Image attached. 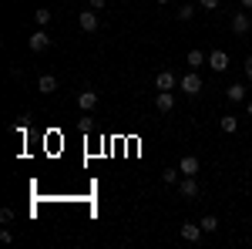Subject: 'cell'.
Instances as JSON below:
<instances>
[{"label": "cell", "mask_w": 252, "mask_h": 249, "mask_svg": "<svg viewBox=\"0 0 252 249\" xmlns=\"http://www.w3.org/2000/svg\"><path fill=\"white\" fill-rule=\"evenodd\" d=\"M81 31L84 34H94L97 31V10H84L81 14Z\"/></svg>", "instance_id": "9c48e42d"}, {"label": "cell", "mask_w": 252, "mask_h": 249, "mask_svg": "<svg viewBox=\"0 0 252 249\" xmlns=\"http://www.w3.org/2000/svg\"><path fill=\"white\" fill-rule=\"evenodd\" d=\"M178 172H182V175H195V172H198V158H195V155H185Z\"/></svg>", "instance_id": "4fadbf2b"}, {"label": "cell", "mask_w": 252, "mask_h": 249, "mask_svg": "<svg viewBox=\"0 0 252 249\" xmlns=\"http://www.w3.org/2000/svg\"><path fill=\"white\" fill-rule=\"evenodd\" d=\"M242 7H246V10H249V7H252V0H242Z\"/></svg>", "instance_id": "cb8c5ba5"}, {"label": "cell", "mask_w": 252, "mask_h": 249, "mask_svg": "<svg viewBox=\"0 0 252 249\" xmlns=\"http://www.w3.org/2000/svg\"><path fill=\"white\" fill-rule=\"evenodd\" d=\"M246 77L252 81V58H246Z\"/></svg>", "instance_id": "603a6c76"}, {"label": "cell", "mask_w": 252, "mask_h": 249, "mask_svg": "<svg viewBox=\"0 0 252 249\" xmlns=\"http://www.w3.org/2000/svg\"><path fill=\"white\" fill-rule=\"evenodd\" d=\"M37 91H40V95H54V91H58V77H54V74H40Z\"/></svg>", "instance_id": "30bf717a"}, {"label": "cell", "mask_w": 252, "mask_h": 249, "mask_svg": "<svg viewBox=\"0 0 252 249\" xmlns=\"http://www.w3.org/2000/svg\"><path fill=\"white\" fill-rule=\"evenodd\" d=\"M161 178H165V182H178V169H165Z\"/></svg>", "instance_id": "d6986e66"}, {"label": "cell", "mask_w": 252, "mask_h": 249, "mask_svg": "<svg viewBox=\"0 0 252 249\" xmlns=\"http://www.w3.org/2000/svg\"><path fill=\"white\" fill-rule=\"evenodd\" d=\"M0 243H7V246H10V243H14V232H10V229H0Z\"/></svg>", "instance_id": "ffe728a7"}, {"label": "cell", "mask_w": 252, "mask_h": 249, "mask_svg": "<svg viewBox=\"0 0 252 249\" xmlns=\"http://www.w3.org/2000/svg\"><path fill=\"white\" fill-rule=\"evenodd\" d=\"M155 108L161 111V115H168V111L175 108V98H172V91H158V95H155Z\"/></svg>", "instance_id": "52a82bcc"}, {"label": "cell", "mask_w": 252, "mask_h": 249, "mask_svg": "<svg viewBox=\"0 0 252 249\" xmlns=\"http://www.w3.org/2000/svg\"><path fill=\"white\" fill-rule=\"evenodd\" d=\"M175 84H178L175 71H158V74H155V88H158V91H172Z\"/></svg>", "instance_id": "7a4b0ae2"}, {"label": "cell", "mask_w": 252, "mask_h": 249, "mask_svg": "<svg viewBox=\"0 0 252 249\" xmlns=\"http://www.w3.org/2000/svg\"><path fill=\"white\" fill-rule=\"evenodd\" d=\"M34 20H37L40 27H44V24H51V10H47V7H40L37 14H34Z\"/></svg>", "instance_id": "e0dca14e"}, {"label": "cell", "mask_w": 252, "mask_h": 249, "mask_svg": "<svg viewBox=\"0 0 252 249\" xmlns=\"http://www.w3.org/2000/svg\"><path fill=\"white\" fill-rule=\"evenodd\" d=\"M202 229H205V232H215V229H219V219H215V215H205V219H202Z\"/></svg>", "instance_id": "2e32d148"}, {"label": "cell", "mask_w": 252, "mask_h": 249, "mask_svg": "<svg viewBox=\"0 0 252 249\" xmlns=\"http://www.w3.org/2000/svg\"><path fill=\"white\" fill-rule=\"evenodd\" d=\"M202 222H182V239L185 243H198V236H202Z\"/></svg>", "instance_id": "277c9868"}, {"label": "cell", "mask_w": 252, "mask_h": 249, "mask_svg": "<svg viewBox=\"0 0 252 249\" xmlns=\"http://www.w3.org/2000/svg\"><path fill=\"white\" fill-rule=\"evenodd\" d=\"M192 14H195V7H192V3H185V7L178 10V20H192Z\"/></svg>", "instance_id": "ac0fdd59"}, {"label": "cell", "mask_w": 252, "mask_h": 249, "mask_svg": "<svg viewBox=\"0 0 252 249\" xmlns=\"http://www.w3.org/2000/svg\"><path fill=\"white\" fill-rule=\"evenodd\" d=\"M178 192H182L185 199H195V195H198V185H195V175H182V182H178Z\"/></svg>", "instance_id": "ba28073f"}, {"label": "cell", "mask_w": 252, "mask_h": 249, "mask_svg": "<svg viewBox=\"0 0 252 249\" xmlns=\"http://www.w3.org/2000/svg\"><path fill=\"white\" fill-rule=\"evenodd\" d=\"M219 128H222V132H225V135H232L235 128H239V118H235V115H225V118H222V121H219Z\"/></svg>", "instance_id": "9a60e30c"}, {"label": "cell", "mask_w": 252, "mask_h": 249, "mask_svg": "<svg viewBox=\"0 0 252 249\" xmlns=\"http://www.w3.org/2000/svg\"><path fill=\"white\" fill-rule=\"evenodd\" d=\"M225 98H229V101H246V88H242V84H229V88H225Z\"/></svg>", "instance_id": "5bb4252c"}, {"label": "cell", "mask_w": 252, "mask_h": 249, "mask_svg": "<svg viewBox=\"0 0 252 249\" xmlns=\"http://www.w3.org/2000/svg\"><path fill=\"white\" fill-rule=\"evenodd\" d=\"M88 3H91V10H104L108 7V0H88Z\"/></svg>", "instance_id": "44dd1931"}, {"label": "cell", "mask_w": 252, "mask_h": 249, "mask_svg": "<svg viewBox=\"0 0 252 249\" xmlns=\"http://www.w3.org/2000/svg\"><path fill=\"white\" fill-rule=\"evenodd\" d=\"M27 44H31L34 54H44V51L51 47V37H47V31H34V34L27 37Z\"/></svg>", "instance_id": "6da1fadb"}, {"label": "cell", "mask_w": 252, "mask_h": 249, "mask_svg": "<svg viewBox=\"0 0 252 249\" xmlns=\"http://www.w3.org/2000/svg\"><path fill=\"white\" fill-rule=\"evenodd\" d=\"M182 91H185V95H198V91H202V77L195 74V71H192V74H185V77H182Z\"/></svg>", "instance_id": "5b68a950"}, {"label": "cell", "mask_w": 252, "mask_h": 249, "mask_svg": "<svg viewBox=\"0 0 252 249\" xmlns=\"http://www.w3.org/2000/svg\"><path fill=\"white\" fill-rule=\"evenodd\" d=\"M209 68L219 71V74L229 71V54H225V51H212V54H209Z\"/></svg>", "instance_id": "3957f363"}, {"label": "cell", "mask_w": 252, "mask_h": 249, "mask_svg": "<svg viewBox=\"0 0 252 249\" xmlns=\"http://www.w3.org/2000/svg\"><path fill=\"white\" fill-rule=\"evenodd\" d=\"M249 115H252V101H249Z\"/></svg>", "instance_id": "d4e9b609"}, {"label": "cell", "mask_w": 252, "mask_h": 249, "mask_svg": "<svg viewBox=\"0 0 252 249\" xmlns=\"http://www.w3.org/2000/svg\"><path fill=\"white\" fill-rule=\"evenodd\" d=\"M78 105H81V111H91V108L97 105V91H91V88H88V91H81Z\"/></svg>", "instance_id": "8fae6325"}, {"label": "cell", "mask_w": 252, "mask_h": 249, "mask_svg": "<svg viewBox=\"0 0 252 249\" xmlns=\"http://www.w3.org/2000/svg\"><path fill=\"white\" fill-rule=\"evenodd\" d=\"M202 7H205V10H215V7H219V0H202Z\"/></svg>", "instance_id": "7402d4cb"}, {"label": "cell", "mask_w": 252, "mask_h": 249, "mask_svg": "<svg viewBox=\"0 0 252 249\" xmlns=\"http://www.w3.org/2000/svg\"><path fill=\"white\" fill-rule=\"evenodd\" d=\"M249 27H252L249 14H246V10H239V14L232 17V34H249Z\"/></svg>", "instance_id": "8992f818"}, {"label": "cell", "mask_w": 252, "mask_h": 249, "mask_svg": "<svg viewBox=\"0 0 252 249\" xmlns=\"http://www.w3.org/2000/svg\"><path fill=\"white\" fill-rule=\"evenodd\" d=\"M185 64H189V68H192V71H198V68H202V64H205V54H202V51H198V47H192V51H189V58H185Z\"/></svg>", "instance_id": "7c38bea8"}]
</instances>
